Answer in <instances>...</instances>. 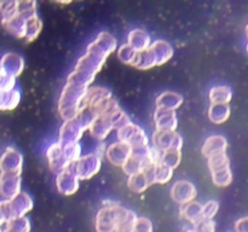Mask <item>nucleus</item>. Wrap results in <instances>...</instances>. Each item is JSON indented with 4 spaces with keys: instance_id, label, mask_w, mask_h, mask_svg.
I'll list each match as a JSON object with an SVG mask.
<instances>
[]
</instances>
